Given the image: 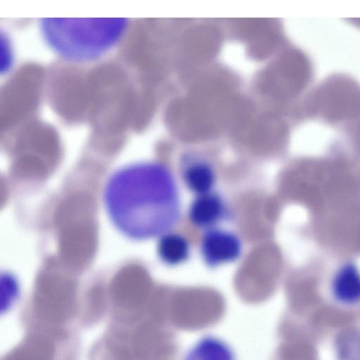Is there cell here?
Returning <instances> with one entry per match:
<instances>
[{
    "label": "cell",
    "instance_id": "3",
    "mask_svg": "<svg viewBox=\"0 0 360 360\" xmlns=\"http://www.w3.org/2000/svg\"><path fill=\"white\" fill-rule=\"evenodd\" d=\"M242 242L234 233L218 227L206 230L200 241V254L206 265L216 267L237 261Z\"/></svg>",
    "mask_w": 360,
    "mask_h": 360
},
{
    "label": "cell",
    "instance_id": "5",
    "mask_svg": "<svg viewBox=\"0 0 360 360\" xmlns=\"http://www.w3.org/2000/svg\"><path fill=\"white\" fill-rule=\"evenodd\" d=\"M181 175L186 187L195 195L212 191L216 183L212 166L196 156H188L183 160Z\"/></svg>",
    "mask_w": 360,
    "mask_h": 360
},
{
    "label": "cell",
    "instance_id": "1",
    "mask_svg": "<svg viewBox=\"0 0 360 360\" xmlns=\"http://www.w3.org/2000/svg\"><path fill=\"white\" fill-rule=\"evenodd\" d=\"M103 202L114 227L134 240L160 237L181 216L174 176L157 161L131 162L115 169L105 183Z\"/></svg>",
    "mask_w": 360,
    "mask_h": 360
},
{
    "label": "cell",
    "instance_id": "6",
    "mask_svg": "<svg viewBox=\"0 0 360 360\" xmlns=\"http://www.w3.org/2000/svg\"><path fill=\"white\" fill-rule=\"evenodd\" d=\"M331 295L339 304L354 307L360 303V272L351 263L335 272L330 285Z\"/></svg>",
    "mask_w": 360,
    "mask_h": 360
},
{
    "label": "cell",
    "instance_id": "8",
    "mask_svg": "<svg viewBox=\"0 0 360 360\" xmlns=\"http://www.w3.org/2000/svg\"><path fill=\"white\" fill-rule=\"evenodd\" d=\"M184 360H235V355L224 340L213 335H206L193 345Z\"/></svg>",
    "mask_w": 360,
    "mask_h": 360
},
{
    "label": "cell",
    "instance_id": "2",
    "mask_svg": "<svg viewBox=\"0 0 360 360\" xmlns=\"http://www.w3.org/2000/svg\"><path fill=\"white\" fill-rule=\"evenodd\" d=\"M46 46L73 64L94 63L122 41L129 26L125 18H44L38 22Z\"/></svg>",
    "mask_w": 360,
    "mask_h": 360
},
{
    "label": "cell",
    "instance_id": "4",
    "mask_svg": "<svg viewBox=\"0 0 360 360\" xmlns=\"http://www.w3.org/2000/svg\"><path fill=\"white\" fill-rule=\"evenodd\" d=\"M188 216L193 226L207 230L225 220L229 210L222 196L212 191L195 195L190 204Z\"/></svg>",
    "mask_w": 360,
    "mask_h": 360
},
{
    "label": "cell",
    "instance_id": "7",
    "mask_svg": "<svg viewBox=\"0 0 360 360\" xmlns=\"http://www.w3.org/2000/svg\"><path fill=\"white\" fill-rule=\"evenodd\" d=\"M157 252L163 263L169 266H176L188 259L191 248L184 236L169 231L159 237Z\"/></svg>",
    "mask_w": 360,
    "mask_h": 360
}]
</instances>
